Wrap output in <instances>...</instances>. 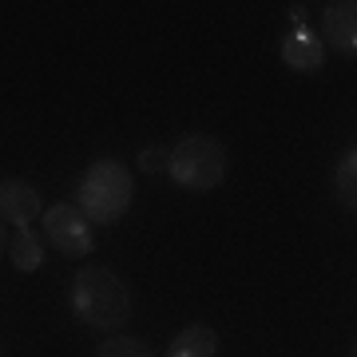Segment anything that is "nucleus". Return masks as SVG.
I'll list each match as a JSON object with an SVG mask.
<instances>
[{
  "label": "nucleus",
  "instance_id": "1",
  "mask_svg": "<svg viewBox=\"0 0 357 357\" xmlns=\"http://www.w3.org/2000/svg\"><path fill=\"white\" fill-rule=\"evenodd\" d=\"M72 314L91 330L112 333L128 326L131 318V294L107 266H79L72 278Z\"/></svg>",
  "mask_w": 357,
  "mask_h": 357
},
{
  "label": "nucleus",
  "instance_id": "2",
  "mask_svg": "<svg viewBox=\"0 0 357 357\" xmlns=\"http://www.w3.org/2000/svg\"><path fill=\"white\" fill-rule=\"evenodd\" d=\"M131 199H135L131 167L119 163V159H96L76 183V206L91 222H100V227L119 222V218L128 215Z\"/></svg>",
  "mask_w": 357,
  "mask_h": 357
},
{
  "label": "nucleus",
  "instance_id": "3",
  "mask_svg": "<svg viewBox=\"0 0 357 357\" xmlns=\"http://www.w3.org/2000/svg\"><path fill=\"white\" fill-rule=\"evenodd\" d=\"M227 147L211 135H183L171 147V167L167 175L175 178L183 191H215L227 178Z\"/></svg>",
  "mask_w": 357,
  "mask_h": 357
},
{
  "label": "nucleus",
  "instance_id": "4",
  "mask_svg": "<svg viewBox=\"0 0 357 357\" xmlns=\"http://www.w3.org/2000/svg\"><path fill=\"white\" fill-rule=\"evenodd\" d=\"M44 234L48 243L68 258H88L96 250V234H91V218L76 203H56L44 211Z\"/></svg>",
  "mask_w": 357,
  "mask_h": 357
},
{
  "label": "nucleus",
  "instance_id": "5",
  "mask_svg": "<svg viewBox=\"0 0 357 357\" xmlns=\"http://www.w3.org/2000/svg\"><path fill=\"white\" fill-rule=\"evenodd\" d=\"M321 36L337 56H357V0H330L321 8Z\"/></svg>",
  "mask_w": 357,
  "mask_h": 357
},
{
  "label": "nucleus",
  "instance_id": "6",
  "mask_svg": "<svg viewBox=\"0 0 357 357\" xmlns=\"http://www.w3.org/2000/svg\"><path fill=\"white\" fill-rule=\"evenodd\" d=\"M0 215L4 227H28L40 218V191L24 178H4L0 183Z\"/></svg>",
  "mask_w": 357,
  "mask_h": 357
},
{
  "label": "nucleus",
  "instance_id": "7",
  "mask_svg": "<svg viewBox=\"0 0 357 357\" xmlns=\"http://www.w3.org/2000/svg\"><path fill=\"white\" fill-rule=\"evenodd\" d=\"M282 60L294 72H318L326 64V44L310 24H294V32L282 40Z\"/></svg>",
  "mask_w": 357,
  "mask_h": 357
},
{
  "label": "nucleus",
  "instance_id": "8",
  "mask_svg": "<svg viewBox=\"0 0 357 357\" xmlns=\"http://www.w3.org/2000/svg\"><path fill=\"white\" fill-rule=\"evenodd\" d=\"M4 255H8V262H13L20 274H36V270L44 266V246H40V238L28 227L4 230Z\"/></svg>",
  "mask_w": 357,
  "mask_h": 357
},
{
  "label": "nucleus",
  "instance_id": "9",
  "mask_svg": "<svg viewBox=\"0 0 357 357\" xmlns=\"http://www.w3.org/2000/svg\"><path fill=\"white\" fill-rule=\"evenodd\" d=\"M215 354H218V333L211 326H187L167 345V357H215Z\"/></svg>",
  "mask_w": 357,
  "mask_h": 357
},
{
  "label": "nucleus",
  "instance_id": "10",
  "mask_svg": "<svg viewBox=\"0 0 357 357\" xmlns=\"http://www.w3.org/2000/svg\"><path fill=\"white\" fill-rule=\"evenodd\" d=\"M333 191H337V199H342L345 211L357 215V147L342 155V163H337V171H333Z\"/></svg>",
  "mask_w": 357,
  "mask_h": 357
},
{
  "label": "nucleus",
  "instance_id": "11",
  "mask_svg": "<svg viewBox=\"0 0 357 357\" xmlns=\"http://www.w3.org/2000/svg\"><path fill=\"white\" fill-rule=\"evenodd\" d=\"M96 357H155L151 345L139 342V337H128V333H112V337H103L100 354Z\"/></svg>",
  "mask_w": 357,
  "mask_h": 357
},
{
  "label": "nucleus",
  "instance_id": "12",
  "mask_svg": "<svg viewBox=\"0 0 357 357\" xmlns=\"http://www.w3.org/2000/svg\"><path fill=\"white\" fill-rule=\"evenodd\" d=\"M135 167H139L143 175H163L167 167H171V151L167 147H143Z\"/></svg>",
  "mask_w": 357,
  "mask_h": 357
},
{
  "label": "nucleus",
  "instance_id": "13",
  "mask_svg": "<svg viewBox=\"0 0 357 357\" xmlns=\"http://www.w3.org/2000/svg\"><path fill=\"white\" fill-rule=\"evenodd\" d=\"M290 16H294V24H306V4H294Z\"/></svg>",
  "mask_w": 357,
  "mask_h": 357
},
{
  "label": "nucleus",
  "instance_id": "14",
  "mask_svg": "<svg viewBox=\"0 0 357 357\" xmlns=\"http://www.w3.org/2000/svg\"><path fill=\"white\" fill-rule=\"evenodd\" d=\"M354 357H357V342H354Z\"/></svg>",
  "mask_w": 357,
  "mask_h": 357
}]
</instances>
